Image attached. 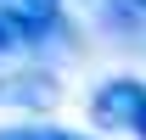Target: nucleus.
Segmentation results:
<instances>
[{
    "label": "nucleus",
    "mask_w": 146,
    "mask_h": 140,
    "mask_svg": "<svg viewBox=\"0 0 146 140\" xmlns=\"http://www.w3.org/2000/svg\"><path fill=\"white\" fill-rule=\"evenodd\" d=\"M146 106V84L141 79H107V84L90 95V118H96V129H129L135 123V112Z\"/></svg>",
    "instance_id": "obj_1"
},
{
    "label": "nucleus",
    "mask_w": 146,
    "mask_h": 140,
    "mask_svg": "<svg viewBox=\"0 0 146 140\" xmlns=\"http://www.w3.org/2000/svg\"><path fill=\"white\" fill-rule=\"evenodd\" d=\"M0 22L17 45H39L45 34H62V0H0Z\"/></svg>",
    "instance_id": "obj_2"
},
{
    "label": "nucleus",
    "mask_w": 146,
    "mask_h": 140,
    "mask_svg": "<svg viewBox=\"0 0 146 140\" xmlns=\"http://www.w3.org/2000/svg\"><path fill=\"white\" fill-rule=\"evenodd\" d=\"M129 135H141V140H146V106L135 112V123H129Z\"/></svg>",
    "instance_id": "obj_6"
},
{
    "label": "nucleus",
    "mask_w": 146,
    "mask_h": 140,
    "mask_svg": "<svg viewBox=\"0 0 146 140\" xmlns=\"http://www.w3.org/2000/svg\"><path fill=\"white\" fill-rule=\"evenodd\" d=\"M0 140H79L68 129H0Z\"/></svg>",
    "instance_id": "obj_4"
},
{
    "label": "nucleus",
    "mask_w": 146,
    "mask_h": 140,
    "mask_svg": "<svg viewBox=\"0 0 146 140\" xmlns=\"http://www.w3.org/2000/svg\"><path fill=\"white\" fill-rule=\"evenodd\" d=\"M56 79L45 67H23V73H0V106H17V112H51L56 106Z\"/></svg>",
    "instance_id": "obj_3"
},
{
    "label": "nucleus",
    "mask_w": 146,
    "mask_h": 140,
    "mask_svg": "<svg viewBox=\"0 0 146 140\" xmlns=\"http://www.w3.org/2000/svg\"><path fill=\"white\" fill-rule=\"evenodd\" d=\"M6 51H17V39H11V28H6V22H0V56Z\"/></svg>",
    "instance_id": "obj_5"
},
{
    "label": "nucleus",
    "mask_w": 146,
    "mask_h": 140,
    "mask_svg": "<svg viewBox=\"0 0 146 140\" xmlns=\"http://www.w3.org/2000/svg\"><path fill=\"white\" fill-rule=\"evenodd\" d=\"M124 11H135V17H146V0H118Z\"/></svg>",
    "instance_id": "obj_7"
}]
</instances>
